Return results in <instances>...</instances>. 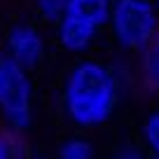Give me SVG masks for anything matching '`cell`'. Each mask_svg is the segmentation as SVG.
<instances>
[{
    "mask_svg": "<svg viewBox=\"0 0 159 159\" xmlns=\"http://www.w3.org/2000/svg\"><path fill=\"white\" fill-rule=\"evenodd\" d=\"M115 77L105 66L96 61H82L75 66L66 82V110L82 126L101 124L115 105Z\"/></svg>",
    "mask_w": 159,
    "mask_h": 159,
    "instance_id": "obj_1",
    "label": "cell"
},
{
    "mask_svg": "<svg viewBox=\"0 0 159 159\" xmlns=\"http://www.w3.org/2000/svg\"><path fill=\"white\" fill-rule=\"evenodd\" d=\"M112 35L124 49L143 52L159 38V10L154 0H115L110 16Z\"/></svg>",
    "mask_w": 159,
    "mask_h": 159,
    "instance_id": "obj_2",
    "label": "cell"
},
{
    "mask_svg": "<svg viewBox=\"0 0 159 159\" xmlns=\"http://www.w3.org/2000/svg\"><path fill=\"white\" fill-rule=\"evenodd\" d=\"M0 105L14 129H26L30 122V82L26 70L10 54L0 61Z\"/></svg>",
    "mask_w": 159,
    "mask_h": 159,
    "instance_id": "obj_3",
    "label": "cell"
},
{
    "mask_svg": "<svg viewBox=\"0 0 159 159\" xmlns=\"http://www.w3.org/2000/svg\"><path fill=\"white\" fill-rule=\"evenodd\" d=\"M7 52L24 68H33L45 54V40L33 24H16L7 33Z\"/></svg>",
    "mask_w": 159,
    "mask_h": 159,
    "instance_id": "obj_4",
    "label": "cell"
},
{
    "mask_svg": "<svg viewBox=\"0 0 159 159\" xmlns=\"http://www.w3.org/2000/svg\"><path fill=\"white\" fill-rule=\"evenodd\" d=\"M56 26H59V42L68 52H84L94 42L96 30H98L94 24L73 14H66Z\"/></svg>",
    "mask_w": 159,
    "mask_h": 159,
    "instance_id": "obj_5",
    "label": "cell"
},
{
    "mask_svg": "<svg viewBox=\"0 0 159 159\" xmlns=\"http://www.w3.org/2000/svg\"><path fill=\"white\" fill-rule=\"evenodd\" d=\"M112 2H115V0H70L66 14L80 16V19L94 24L96 28H101V26L110 24V16H112Z\"/></svg>",
    "mask_w": 159,
    "mask_h": 159,
    "instance_id": "obj_6",
    "label": "cell"
},
{
    "mask_svg": "<svg viewBox=\"0 0 159 159\" xmlns=\"http://www.w3.org/2000/svg\"><path fill=\"white\" fill-rule=\"evenodd\" d=\"M140 68H143V80L152 91H159V38L150 42L140 54Z\"/></svg>",
    "mask_w": 159,
    "mask_h": 159,
    "instance_id": "obj_7",
    "label": "cell"
},
{
    "mask_svg": "<svg viewBox=\"0 0 159 159\" xmlns=\"http://www.w3.org/2000/svg\"><path fill=\"white\" fill-rule=\"evenodd\" d=\"M35 12L40 14V19L49 21V24H59L68 12L70 0H33Z\"/></svg>",
    "mask_w": 159,
    "mask_h": 159,
    "instance_id": "obj_8",
    "label": "cell"
},
{
    "mask_svg": "<svg viewBox=\"0 0 159 159\" xmlns=\"http://www.w3.org/2000/svg\"><path fill=\"white\" fill-rule=\"evenodd\" d=\"M59 157L61 159H91L94 152H91V145L87 143V140L73 138V140H68V143H63Z\"/></svg>",
    "mask_w": 159,
    "mask_h": 159,
    "instance_id": "obj_9",
    "label": "cell"
},
{
    "mask_svg": "<svg viewBox=\"0 0 159 159\" xmlns=\"http://www.w3.org/2000/svg\"><path fill=\"white\" fill-rule=\"evenodd\" d=\"M145 140L159 154V110L154 115H150V119L145 122Z\"/></svg>",
    "mask_w": 159,
    "mask_h": 159,
    "instance_id": "obj_10",
    "label": "cell"
},
{
    "mask_svg": "<svg viewBox=\"0 0 159 159\" xmlns=\"http://www.w3.org/2000/svg\"><path fill=\"white\" fill-rule=\"evenodd\" d=\"M0 159H12V138H10V134H5L2 140H0Z\"/></svg>",
    "mask_w": 159,
    "mask_h": 159,
    "instance_id": "obj_11",
    "label": "cell"
},
{
    "mask_svg": "<svg viewBox=\"0 0 159 159\" xmlns=\"http://www.w3.org/2000/svg\"><path fill=\"white\" fill-rule=\"evenodd\" d=\"M119 159H143V157H140L136 150H124V152L119 154Z\"/></svg>",
    "mask_w": 159,
    "mask_h": 159,
    "instance_id": "obj_12",
    "label": "cell"
},
{
    "mask_svg": "<svg viewBox=\"0 0 159 159\" xmlns=\"http://www.w3.org/2000/svg\"><path fill=\"white\" fill-rule=\"evenodd\" d=\"M154 2H157V10H159V0H154Z\"/></svg>",
    "mask_w": 159,
    "mask_h": 159,
    "instance_id": "obj_13",
    "label": "cell"
},
{
    "mask_svg": "<svg viewBox=\"0 0 159 159\" xmlns=\"http://www.w3.org/2000/svg\"><path fill=\"white\" fill-rule=\"evenodd\" d=\"M154 159H159V154H157V157H154Z\"/></svg>",
    "mask_w": 159,
    "mask_h": 159,
    "instance_id": "obj_14",
    "label": "cell"
}]
</instances>
